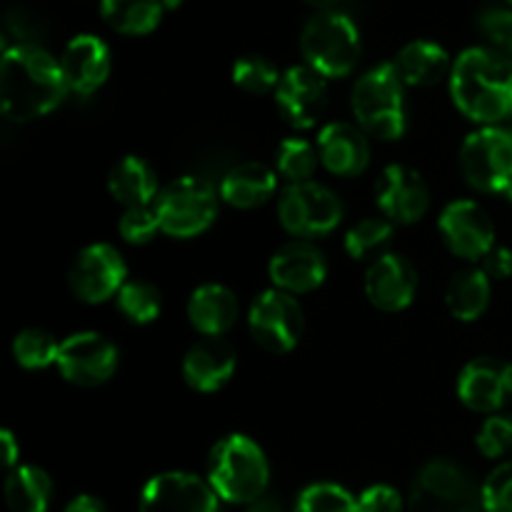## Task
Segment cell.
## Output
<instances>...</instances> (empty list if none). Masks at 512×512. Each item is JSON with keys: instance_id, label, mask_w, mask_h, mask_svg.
Segmentation results:
<instances>
[{"instance_id": "obj_3", "label": "cell", "mask_w": 512, "mask_h": 512, "mask_svg": "<svg viewBox=\"0 0 512 512\" xmlns=\"http://www.w3.org/2000/svg\"><path fill=\"white\" fill-rule=\"evenodd\" d=\"M205 480L225 503L250 505L263 498L268 490V458L263 448L248 435H225L210 450Z\"/></svg>"}, {"instance_id": "obj_27", "label": "cell", "mask_w": 512, "mask_h": 512, "mask_svg": "<svg viewBox=\"0 0 512 512\" xmlns=\"http://www.w3.org/2000/svg\"><path fill=\"white\" fill-rule=\"evenodd\" d=\"M493 298V285L490 275L483 268H465L453 275L445 290V305L450 315L460 323H475L483 318Z\"/></svg>"}, {"instance_id": "obj_22", "label": "cell", "mask_w": 512, "mask_h": 512, "mask_svg": "<svg viewBox=\"0 0 512 512\" xmlns=\"http://www.w3.org/2000/svg\"><path fill=\"white\" fill-rule=\"evenodd\" d=\"M235 350L223 338H203L185 353L183 380L195 393H215L233 378Z\"/></svg>"}, {"instance_id": "obj_37", "label": "cell", "mask_w": 512, "mask_h": 512, "mask_svg": "<svg viewBox=\"0 0 512 512\" xmlns=\"http://www.w3.org/2000/svg\"><path fill=\"white\" fill-rule=\"evenodd\" d=\"M480 453L490 460H498L512 450V415H490L478 430L475 438Z\"/></svg>"}, {"instance_id": "obj_40", "label": "cell", "mask_w": 512, "mask_h": 512, "mask_svg": "<svg viewBox=\"0 0 512 512\" xmlns=\"http://www.w3.org/2000/svg\"><path fill=\"white\" fill-rule=\"evenodd\" d=\"M360 512H403V495L393 485H370L358 498Z\"/></svg>"}, {"instance_id": "obj_6", "label": "cell", "mask_w": 512, "mask_h": 512, "mask_svg": "<svg viewBox=\"0 0 512 512\" xmlns=\"http://www.w3.org/2000/svg\"><path fill=\"white\" fill-rule=\"evenodd\" d=\"M220 190L198 175H183L160 190L155 200L160 230L170 238L188 240L205 233L218 218Z\"/></svg>"}, {"instance_id": "obj_15", "label": "cell", "mask_w": 512, "mask_h": 512, "mask_svg": "<svg viewBox=\"0 0 512 512\" xmlns=\"http://www.w3.org/2000/svg\"><path fill=\"white\" fill-rule=\"evenodd\" d=\"M455 390L468 410L495 415L512 398V363L493 355L470 360L460 370Z\"/></svg>"}, {"instance_id": "obj_42", "label": "cell", "mask_w": 512, "mask_h": 512, "mask_svg": "<svg viewBox=\"0 0 512 512\" xmlns=\"http://www.w3.org/2000/svg\"><path fill=\"white\" fill-rule=\"evenodd\" d=\"M0 458H3V468L8 473L20 465V443L8 428L0 430Z\"/></svg>"}, {"instance_id": "obj_34", "label": "cell", "mask_w": 512, "mask_h": 512, "mask_svg": "<svg viewBox=\"0 0 512 512\" xmlns=\"http://www.w3.org/2000/svg\"><path fill=\"white\" fill-rule=\"evenodd\" d=\"M295 512H360L358 498L343 485L313 483L298 495Z\"/></svg>"}, {"instance_id": "obj_11", "label": "cell", "mask_w": 512, "mask_h": 512, "mask_svg": "<svg viewBox=\"0 0 512 512\" xmlns=\"http://www.w3.org/2000/svg\"><path fill=\"white\" fill-rule=\"evenodd\" d=\"M128 283V265L118 248L110 243H93L75 255L68 270V285L78 300L100 305L115 298Z\"/></svg>"}, {"instance_id": "obj_46", "label": "cell", "mask_w": 512, "mask_h": 512, "mask_svg": "<svg viewBox=\"0 0 512 512\" xmlns=\"http://www.w3.org/2000/svg\"><path fill=\"white\" fill-rule=\"evenodd\" d=\"M183 5V0H163L165 10H178Z\"/></svg>"}, {"instance_id": "obj_5", "label": "cell", "mask_w": 512, "mask_h": 512, "mask_svg": "<svg viewBox=\"0 0 512 512\" xmlns=\"http://www.w3.org/2000/svg\"><path fill=\"white\" fill-rule=\"evenodd\" d=\"M300 50L305 65H310L325 80L345 78L360 60L358 25L345 13L323 10L305 23Z\"/></svg>"}, {"instance_id": "obj_30", "label": "cell", "mask_w": 512, "mask_h": 512, "mask_svg": "<svg viewBox=\"0 0 512 512\" xmlns=\"http://www.w3.org/2000/svg\"><path fill=\"white\" fill-rule=\"evenodd\" d=\"M320 163L318 145H313L305 138H285L278 145V153H275V170L278 175H283L290 185L293 183H308L315 175Z\"/></svg>"}, {"instance_id": "obj_12", "label": "cell", "mask_w": 512, "mask_h": 512, "mask_svg": "<svg viewBox=\"0 0 512 512\" xmlns=\"http://www.w3.org/2000/svg\"><path fill=\"white\" fill-rule=\"evenodd\" d=\"M118 363L120 355L115 343H110L105 335L95 333V330H83V333L68 335L60 343L55 368L68 383L80 385V388H95L113 378Z\"/></svg>"}, {"instance_id": "obj_35", "label": "cell", "mask_w": 512, "mask_h": 512, "mask_svg": "<svg viewBox=\"0 0 512 512\" xmlns=\"http://www.w3.org/2000/svg\"><path fill=\"white\" fill-rule=\"evenodd\" d=\"M280 78L283 75L278 73V68L263 55H245L233 65V83L250 95H265L270 90H278Z\"/></svg>"}, {"instance_id": "obj_21", "label": "cell", "mask_w": 512, "mask_h": 512, "mask_svg": "<svg viewBox=\"0 0 512 512\" xmlns=\"http://www.w3.org/2000/svg\"><path fill=\"white\" fill-rule=\"evenodd\" d=\"M318 153L325 170L340 178H353L365 173L370 165V143L365 138L363 128H355L353 123L333 120L325 123L318 133Z\"/></svg>"}, {"instance_id": "obj_48", "label": "cell", "mask_w": 512, "mask_h": 512, "mask_svg": "<svg viewBox=\"0 0 512 512\" xmlns=\"http://www.w3.org/2000/svg\"><path fill=\"white\" fill-rule=\"evenodd\" d=\"M510 200H512V198H510Z\"/></svg>"}, {"instance_id": "obj_13", "label": "cell", "mask_w": 512, "mask_h": 512, "mask_svg": "<svg viewBox=\"0 0 512 512\" xmlns=\"http://www.w3.org/2000/svg\"><path fill=\"white\" fill-rule=\"evenodd\" d=\"M220 498L208 480L185 470L160 473L140 490L138 512H218Z\"/></svg>"}, {"instance_id": "obj_2", "label": "cell", "mask_w": 512, "mask_h": 512, "mask_svg": "<svg viewBox=\"0 0 512 512\" xmlns=\"http://www.w3.org/2000/svg\"><path fill=\"white\" fill-rule=\"evenodd\" d=\"M450 95L473 123L498 125L512 118V60L493 48H468L453 63Z\"/></svg>"}, {"instance_id": "obj_41", "label": "cell", "mask_w": 512, "mask_h": 512, "mask_svg": "<svg viewBox=\"0 0 512 512\" xmlns=\"http://www.w3.org/2000/svg\"><path fill=\"white\" fill-rule=\"evenodd\" d=\"M483 260H485L483 270L490 275V278L505 280L512 275V250L505 248V245H495Z\"/></svg>"}, {"instance_id": "obj_9", "label": "cell", "mask_w": 512, "mask_h": 512, "mask_svg": "<svg viewBox=\"0 0 512 512\" xmlns=\"http://www.w3.org/2000/svg\"><path fill=\"white\" fill-rule=\"evenodd\" d=\"M280 225L295 238H320L333 233L343 220V203L325 185L293 183L280 193Z\"/></svg>"}, {"instance_id": "obj_19", "label": "cell", "mask_w": 512, "mask_h": 512, "mask_svg": "<svg viewBox=\"0 0 512 512\" xmlns=\"http://www.w3.org/2000/svg\"><path fill=\"white\" fill-rule=\"evenodd\" d=\"M418 293V273L403 255L383 253L365 270V295L383 313H400Z\"/></svg>"}, {"instance_id": "obj_43", "label": "cell", "mask_w": 512, "mask_h": 512, "mask_svg": "<svg viewBox=\"0 0 512 512\" xmlns=\"http://www.w3.org/2000/svg\"><path fill=\"white\" fill-rule=\"evenodd\" d=\"M63 512H108V508L98 498H93V495H78V498L70 500L68 508Z\"/></svg>"}, {"instance_id": "obj_38", "label": "cell", "mask_w": 512, "mask_h": 512, "mask_svg": "<svg viewBox=\"0 0 512 512\" xmlns=\"http://www.w3.org/2000/svg\"><path fill=\"white\" fill-rule=\"evenodd\" d=\"M480 490L485 512H512V460L498 465Z\"/></svg>"}, {"instance_id": "obj_14", "label": "cell", "mask_w": 512, "mask_h": 512, "mask_svg": "<svg viewBox=\"0 0 512 512\" xmlns=\"http://www.w3.org/2000/svg\"><path fill=\"white\" fill-rule=\"evenodd\" d=\"M443 243L458 258L480 260L495 248V225L475 200H453L438 218Z\"/></svg>"}, {"instance_id": "obj_31", "label": "cell", "mask_w": 512, "mask_h": 512, "mask_svg": "<svg viewBox=\"0 0 512 512\" xmlns=\"http://www.w3.org/2000/svg\"><path fill=\"white\" fill-rule=\"evenodd\" d=\"M115 305L130 323L148 325L158 320L160 310H163V295L148 280H128L115 295Z\"/></svg>"}, {"instance_id": "obj_44", "label": "cell", "mask_w": 512, "mask_h": 512, "mask_svg": "<svg viewBox=\"0 0 512 512\" xmlns=\"http://www.w3.org/2000/svg\"><path fill=\"white\" fill-rule=\"evenodd\" d=\"M245 512H285V508L275 498H268V495H263L260 500L250 503L248 510H245Z\"/></svg>"}, {"instance_id": "obj_32", "label": "cell", "mask_w": 512, "mask_h": 512, "mask_svg": "<svg viewBox=\"0 0 512 512\" xmlns=\"http://www.w3.org/2000/svg\"><path fill=\"white\" fill-rule=\"evenodd\" d=\"M60 343L40 328H25L13 340V358L25 370H45L58 363Z\"/></svg>"}, {"instance_id": "obj_8", "label": "cell", "mask_w": 512, "mask_h": 512, "mask_svg": "<svg viewBox=\"0 0 512 512\" xmlns=\"http://www.w3.org/2000/svg\"><path fill=\"white\" fill-rule=\"evenodd\" d=\"M465 180L480 193L512 198V130L483 125L460 148Z\"/></svg>"}, {"instance_id": "obj_10", "label": "cell", "mask_w": 512, "mask_h": 512, "mask_svg": "<svg viewBox=\"0 0 512 512\" xmlns=\"http://www.w3.org/2000/svg\"><path fill=\"white\" fill-rule=\"evenodd\" d=\"M248 328L260 348L275 355H285L303 338V308L295 295L268 288L255 295V300L250 303Z\"/></svg>"}, {"instance_id": "obj_23", "label": "cell", "mask_w": 512, "mask_h": 512, "mask_svg": "<svg viewBox=\"0 0 512 512\" xmlns=\"http://www.w3.org/2000/svg\"><path fill=\"white\" fill-rule=\"evenodd\" d=\"M275 193H278V170L258 160L235 165L220 180V200L238 210L260 208Z\"/></svg>"}, {"instance_id": "obj_29", "label": "cell", "mask_w": 512, "mask_h": 512, "mask_svg": "<svg viewBox=\"0 0 512 512\" xmlns=\"http://www.w3.org/2000/svg\"><path fill=\"white\" fill-rule=\"evenodd\" d=\"M163 0H100V15L123 35H148L163 20Z\"/></svg>"}, {"instance_id": "obj_20", "label": "cell", "mask_w": 512, "mask_h": 512, "mask_svg": "<svg viewBox=\"0 0 512 512\" xmlns=\"http://www.w3.org/2000/svg\"><path fill=\"white\" fill-rule=\"evenodd\" d=\"M110 65L113 60H110L105 40L90 33L75 35L60 55V68H63L68 93L80 95V98L93 95L108 80Z\"/></svg>"}, {"instance_id": "obj_18", "label": "cell", "mask_w": 512, "mask_h": 512, "mask_svg": "<svg viewBox=\"0 0 512 512\" xmlns=\"http://www.w3.org/2000/svg\"><path fill=\"white\" fill-rule=\"evenodd\" d=\"M268 275L273 288L290 295H305L318 290L328 278V260L305 240L285 243L278 253L270 258Z\"/></svg>"}, {"instance_id": "obj_1", "label": "cell", "mask_w": 512, "mask_h": 512, "mask_svg": "<svg viewBox=\"0 0 512 512\" xmlns=\"http://www.w3.org/2000/svg\"><path fill=\"white\" fill-rule=\"evenodd\" d=\"M68 95L58 60L33 43H8L0 58V108L13 123L53 113Z\"/></svg>"}, {"instance_id": "obj_4", "label": "cell", "mask_w": 512, "mask_h": 512, "mask_svg": "<svg viewBox=\"0 0 512 512\" xmlns=\"http://www.w3.org/2000/svg\"><path fill=\"white\" fill-rule=\"evenodd\" d=\"M353 115L360 128L380 140H398L408 128L405 83L395 63H380L360 75L353 88Z\"/></svg>"}, {"instance_id": "obj_36", "label": "cell", "mask_w": 512, "mask_h": 512, "mask_svg": "<svg viewBox=\"0 0 512 512\" xmlns=\"http://www.w3.org/2000/svg\"><path fill=\"white\" fill-rule=\"evenodd\" d=\"M118 233L125 243L130 245H145L155 238L160 230L158 210L153 205H140V208H125V213L120 215Z\"/></svg>"}, {"instance_id": "obj_16", "label": "cell", "mask_w": 512, "mask_h": 512, "mask_svg": "<svg viewBox=\"0 0 512 512\" xmlns=\"http://www.w3.org/2000/svg\"><path fill=\"white\" fill-rule=\"evenodd\" d=\"M375 203L390 223L413 225L430 210V188L418 170L393 163L375 183Z\"/></svg>"}, {"instance_id": "obj_7", "label": "cell", "mask_w": 512, "mask_h": 512, "mask_svg": "<svg viewBox=\"0 0 512 512\" xmlns=\"http://www.w3.org/2000/svg\"><path fill=\"white\" fill-rule=\"evenodd\" d=\"M408 505L410 512H480L483 490L463 465L435 458L413 478Z\"/></svg>"}, {"instance_id": "obj_39", "label": "cell", "mask_w": 512, "mask_h": 512, "mask_svg": "<svg viewBox=\"0 0 512 512\" xmlns=\"http://www.w3.org/2000/svg\"><path fill=\"white\" fill-rule=\"evenodd\" d=\"M480 30L490 40L493 50L512 55V8H488L480 13Z\"/></svg>"}, {"instance_id": "obj_17", "label": "cell", "mask_w": 512, "mask_h": 512, "mask_svg": "<svg viewBox=\"0 0 512 512\" xmlns=\"http://www.w3.org/2000/svg\"><path fill=\"white\" fill-rule=\"evenodd\" d=\"M275 100L283 118L293 128H315L328 108V80L310 65H293L280 78Z\"/></svg>"}, {"instance_id": "obj_26", "label": "cell", "mask_w": 512, "mask_h": 512, "mask_svg": "<svg viewBox=\"0 0 512 512\" xmlns=\"http://www.w3.org/2000/svg\"><path fill=\"white\" fill-rule=\"evenodd\" d=\"M108 190L125 208L153 205L158 200V175L148 160L138 155H125L113 165L108 175Z\"/></svg>"}, {"instance_id": "obj_28", "label": "cell", "mask_w": 512, "mask_h": 512, "mask_svg": "<svg viewBox=\"0 0 512 512\" xmlns=\"http://www.w3.org/2000/svg\"><path fill=\"white\" fill-rule=\"evenodd\" d=\"M3 495L10 512H48L53 503V480L38 465H18L5 478Z\"/></svg>"}, {"instance_id": "obj_47", "label": "cell", "mask_w": 512, "mask_h": 512, "mask_svg": "<svg viewBox=\"0 0 512 512\" xmlns=\"http://www.w3.org/2000/svg\"><path fill=\"white\" fill-rule=\"evenodd\" d=\"M508 5H512V0H508Z\"/></svg>"}, {"instance_id": "obj_45", "label": "cell", "mask_w": 512, "mask_h": 512, "mask_svg": "<svg viewBox=\"0 0 512 512\" xmlns=\"http://www.w3.org/2000/svg\"><path fill=\"white\" fill-rule=\"evenodd\" d=\"M305 3H308V5H313V8H320V10H325V8H330V5H333L335 0H305Z\"/></svg>"}, {"instance_id": "obj_24", "label": "cell", "mask_w": 512, "mask_h": 512, "mask_svg": "<svg viewBox=\"0 0 512 512\" xmlns=\"http://www.w3.org/2000/svg\"><path fill=\"white\" fill-rule=\"evenodd\" d=\"M240 313L238 298L228 285L205 283L188 300V320L205 338H223Z\"/></svg>"}, {"instance_id": "obj_25", "label": "cell", "mask_w": 512, "mask_h": 512, "mask_svg": "<svg viewBox=\"0 0 512 512\" xmlns=\"http://www.w3.org/2000/svg\"><path fill=\"white\" fill-rule=\"evenodd\" d=\"M395 68L403 83L413 88H433L453 73L448 50L433 40H413L405 45L395 58Z\"/></svg>"}, {"instance_id": "obj_33", "label": "cell", "mask_w": 512, "mask_h": 512, "mask_svg": "<svg viewBox=\"0 0 512 512\" xmlns=\"http://www.w3.org/2000/svg\"><path fill=\"white\" fill-rule=\"evenodd\" d=\"M393 238V223L388 218H365L345 233V253L353 260L380 258V250Z\"/></svg>"}]
</instances>
